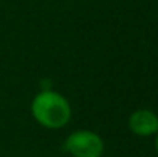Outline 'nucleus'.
<instances>
[{"label": "nucleus", "instance_id": "obj_2", "mask_svg": "<svg viewBox=\"0 0 158 157\" xmlns=\"http://www.w3.org/2000/svg\"><path fill=\"white\" fill-rule=\"evenodd\" d=\"M64 146L72 157H102L105 151L103 139L89 129H78L69 134Z\"/></svg>", "mask_w": 158, "mask_h": 157}, {"label": "nucleus", "instance_id": "obj_4", "mask_svg": "<svg viewBox=\"0 0 158 157\" xmlns=\"http://www.w3.org/2000/svg\"><path fill=\"white\" fill-rule=\"evenodd\" d=\"M155 148H157V153H158V133H157V139H155Z\"/></svg>", "mask_w": 158, "mask_h": 157}, {"label": "nucleus", "instance_id": "obj_3", "mask_svg": "<svg viewBox=\"0 0 158 157\" xmlns=\"http://www.w3.org/2000/svg\"><path fill=\"white\" fill-rule=\"evenodd\" d=\"M129 129L140 137H149L158 133V116L148 108L137 109L129 117Z\"/></svg>", "mask_w": 158, "mask_h": 157}, {"label": "nucleus", "instance_id": "obj_1", "mask_svg": "<svg viewBox=\"0 0 158 157\" xmlns=\"http://www.w3.org/2000/svg\"><path fill=\"white\" fill-rule=\"evenodd\" d=\"M31 112L37 123L48 129H58L63 128L71 119V105L69 102L58 93L45 89L40 91L32 103Z\"/></svg>", "mask_w": 158, "mask_h": 157}]
</instances>
